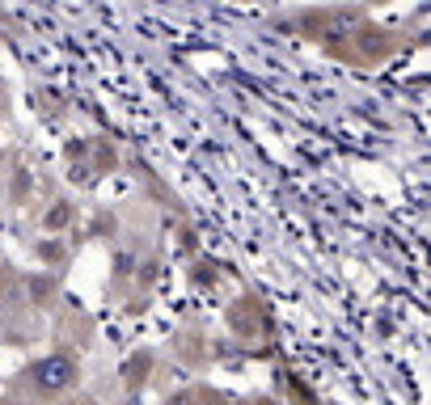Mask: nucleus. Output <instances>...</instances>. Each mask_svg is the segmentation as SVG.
Instances as JSON below:
<instances>
[{
	"label": "nucleus",
	"mask_w": 431,
	"mask_h": 405,
	"mask_svg": "<svg viewBox=\"0 0 431 405\" xmlns=\"http://www.w3.org/2000/svg\"><path fill=\"white\" fill-rule=\"evenodd\" d=\"M30 385L42 389V393H63L76 385V359L72 355H42L34 368H30Z\"/></svg>",
	"instance_id": "1"
},
{
	"label": "nucleus",
	"mask_w": 431,
	"mask_h": 405,
	"mask_svg": "<svg viewBox=\"0 0 431 405\" xmlns=\"http://www.w3.org/2000/svg\"><path fill=\"white\" fill-rule=\"evenodd\" d=\"M148 368H152V359H148V355H135V359L123 368V380H127V385H135V380H144V376H148Z\"/></svg>",
	"instance_id": "2"
},
{
	"label": "nucleus",
	"mask_w": 431,
	"mask_h": 405,
	"mask_svg": "<svg viewBox=\"0 0 431 405\" xmlns=\"http://www.w3.org/2000/svg\"><path fill=\"white\" fill-rule=\"evenodd\" d=\"M30 292H34V300H42V296H47V292H51V283H47V279H42V283H38V279H34V283H30Z\"/></svg>",
	"instance_id": "4"
},
{
	"label": "nucleus",
	"mask_w": 431,
	"mask_h": 405,
	"mask_svg": "<svg viewBox=\"0 0 431 405\" xmlns=\"http://www.w3.org/2000/svg\"><path fill=\"white\" fill-rule=\"evenodd\" d=\"M13 405H17V401H13Z\"/></svg>",
	"instance_id": "5"
},
{
	"label": "nucleus",
	"mask_w": 431,
	"mask_h": 405,
	"mask_svg": "<svg viewBox=\"0 0 431 405\" xmlns=\"http://www.w3.org/2000/svg\"><path fill=\"white\" fill-rule=\"evenodd\" d=\"M68 220H72V203H55V207L47 211V220H42V224H47V228L55 232V228H63Z\"/></svg>",
	"instance_id": "3"
}]
</instances>
